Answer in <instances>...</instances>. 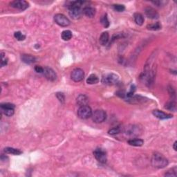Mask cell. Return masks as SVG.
Here are the masks:
<instances>
[{
    "mask_svg": "<svg viewBox=\"0 0 177 177\" xmlns=\"http://www.w3.org/2000/svg\"><path fill=\"white\" fill-rule=\"evenodd\" d=\"M152 165L156 168H164L168 165V160L161 154L155 152L152 157Z\"/></svg>",
    "mask_w": 177,
    "mask_h": 177,
    "instance_id": "cell-1",
    "label": "cell"
},
{
    "mask_svg": "<svg viewBox=\"0 0 177 177\" xmlns=\"http://www.w3.org/2000/svg\"><path fill=\"white\" fill-rule=\"evenodd\" d=\"M92 110L88 105L81 106L78 110V116L81 119H87L92 116Z\"/></svg>",
    "mask_w": 177,
    "mask_h": 177,
    "instance_id": "cell-2",
    "label": "cell"
},
{
    "mask_svg": "<svg viewBox=\"0 0 177 177\" xmlns=\"http://www.w3.org/2000/svg\"><path fill=\"white\" fill-rule=\"evenodd\" d=\"M92 120L96 123H100V122H104L106 118V114L105 111L102 110V109H98L96 110L92 114Z\"/></svg>",
    "mask_w": 177,
    "mask_h": 177,
    "instance_id": "cell-3",
    "label": "cell"
},
{
    "mask_svg": "<svg viewBox=\"0 0 177 177\" xmlns=\"http://www.w3.org/2000/svg\"><path fill=\"white\" fill-rule=\"evenodd\" d=\"M119 77L114 73H109L102 77V83L104 85H114L118 82Z\"/></svg>",
    "mask_w": 177,
    "mask_h": 177,
    "instance_id": "cell-4",
    "label": "cell"
},
{
    "mask_svg": "<svg viewBox=\"0 0 177 177\" xmlns=\"http://www.w3.org/2000/svg\"><path fill=\"white\" fill-rule=\"evenodd\" d=\"M54 20L59 26L62 27H67L70 25L69 19L66 16L62 14H56L54 17Z\"/></svg>",
    "mask_w": 177,
    "mask_h": 177,
    "instance_id": "cell-5",
    "label": "cell"
},
{
    "mask_svg": "<svg viewBox=\"0 0 177 177\" xmlns=\"http://www.w3.org/2000/svg\"><path fill=\"white\" fill-rule=\"evenodd\" d=\"M93 155L96 159L101 163H105L106 162V153L102 148H97L93 152Z\"/></svg>",
    "mask_w": 177,
    "mask_h": 177,
    "instance_id": "cell-6",
    "label": "cell"
},
{
    "mask_svg": "<svg viewBox=\"0 0 177 177\" xmlns=\"http://www.w3.org/2000/svg\"><path fill=\"white\" fill-rule=\"evenodd\" d=\"M85 77L84 71L81 69H75L72 71L71 74V79L75 82H80L83 80Z\"/></svg>",
    "mask_w": 177,
    "mask_h": 177,
    "instance_id": "cell-7",
    "label": "cell"
},
{
    "mask_svg": "<svg viewBox=\"0 0 177 177\" xmlns=\"http://www.w3.org/2000/svg\"><path fill=\"white\" fill-rule=\"evenodd\" d=\"M124 132L127 135L131 136H138L141 134V130L140 128L138 126L136 125H129L128 127H125Z\"/></svg>",
    "mask_w": 177,
    "mask_h": 177,
    "instance_id": "cell-8",
    "label": "cell"
},
{
    "mask_svg": "<svg viewBox=\"0 0 177 177\" xmlns=\"http://www.w3.org/2000/svg\"><path fill=\"white\" fill-rule=\"evenodd\" d=\"M10 5L11 7L14 8V9L22 10V11L26 10L29 7V3L27 1H24V0H15V1L11 2Z\"/></svg>",
    "mask_w": 177,
    "mask_h": 177,
    "instance_id": "cell-9",
    "label": "cell"
},
{
    "mask_svg": "<svg viewBox=\"0 0 177 177\" xmlns=\"http://www.w3.org/2000/svg\"><path fill=\"white\" fill-rule=\"evenodd\" d=\"M43 74L45 76V78L49 81H55L57 79L56 73L49 67H45L44 69Z\"/></svg>",
    "mask_w": 177,
    "mask_h": 177,
    "instance_id": "cell-10",
    "label": "cell"
},
{
    "mask_svg": "<svg viewBox=\"0 0 177 177\" xmlns=\"http://www.w3.org/2000/svg\"><path fill=\"white\" fill-rule=\"evenodd\" d=\"M145 13L147 17L152 19H158L159 17L158 12L152 7H147L145 9Z\"/></svg>",
    "mask_w": 177,
    "mask_h": 177,
    "instance_id": "cell-11",
    "label": "cell"
},
{
    "mask_svg": "<svg viewBox=\"0 0 177 177\" xmlns=\"http://www.w3.org/2000/svg\"><path fill=\"white\" fill-rule=\"evenodd\" d=\"M152 114H153V115L156 118H157L160 119V120L169 119V118H172V115H171V114H166V113L163 112V111H162L158 110V109H156V110H154L153 111H152Z\"/></svg>",
    "mask_w": 177,
    "mask_h": 177,
    "instance_id": "cell-12",
    "label": "cell"
},
{
    "mask_svg": "<svg viewBox=\"0 0 177 177\" xmlns=\"http://www.w3.org/2000/svg\"><path fill=\"white\" fill-rule=\"evenodd\" d=\"M83 13H84L85 15H86L87 17L92 18L96 15V9L93 7L87 6L83 9Z\"/></svg>",
    "mask_w": 177,
    "mask_h": 177,
    "instance_id": "cell-13",
    "label": "cell"
},
{
    "mask_svg": "<svg viewBox=\"0 0 177 177\" xmlns=\"http://www.w3.org/2000/svg\"><path fill=\"white\" fill-rule=\"evenodd\" d=\"M22 62L24 63L28 64V65H31V64L34 63L36 61V58L34 56L31 55H28V54H24L21 57Z\"/></svg>",
    "mask_w": 177,
    "mask_h": 177,
    "instance_id": "cell-14",
    "label": "cell"
},
{
    "mask_svg": "<svg viewBox=\"0 0 177 177\" xmlns=\"http://www.w3.org/2000/svg\"><path fill=\"white\" fill-rule=\"evenodd\" d=\"M88 102V98L84 94H80L77 98V104L80 106L87 105Z\"/></svg>",
    "mask_w": 177,
    "mask_h": 177,
    "instance_id": "cell-15",
    "label": "cell"
},
{
    "mask_svg": "<svg viewBox=\"0 0 177 177\" xmlns=\"http://www.w3.org/2000/svg\"><path fill=\"white\" fill-rule=\"evenodd\" d=\"M109 39V35L108 33V32H103L100 36L99 38V42L100 44L102 46H105L107 44L108 41Z\"/></svg>",
    "mask_w": 177,
    "mask_h": 177,
    "instance_id": "cell-16",
    "label": "cell"
},
{
    "mask_svg": "<svg viewBox=\"0 0 177 177\" xmlns=\"http://www.w3.org/2000/svg\"><path fill=\"white\" fill-rule=\"evenodd\" d=\"M128 144L132 146L135 147H140L144 144L143 140L139 138H135V139H131V140H128Z\"/></svg>",
    "mask_w": 177,
    "mask_h": 177,
    "instance_id": "cell-17",
    "label": "cell"
},
{
    "mask_svg": "<svg viewBox=\"0 0 177 177\" xmlns=\"http://www.w3.org/2000/svg\"><path fill=\"white\" fill-rule=\"evenodd\" d=\"M4 152L6 154L13 155H19L22 153V151L18 150V149L13 148V147H6L4 149Z\"/></svg>",
    "mask_w": 177,
    "mask_h": 177,
    "instance_id": "cell-18",
    "label": "cell"
},
{
    "mask_svg": "<svg viewBox=\"0 0 177 177\" xmlns=\"http://www.w3.org/2000/svg\"><path fill=\"white\" fill-rule=\"evenodd\" d=\"M98 82H99V79H98L97 75L95 74L90 75L87 79V83L88 85L97 84Z\"/></svg>",
    "mask_w": 177,
    "mask_h": 177,
    "instance_id": "cell-19",
    "label": "cell"
},
{
    "mask_svg": "<svg viewBox=\"0 0 177 177\" xmlns=\"http://www.w3.org/2000/svg\"><path fill=\"white\" fill-rule=\"evenodd\" d=\"M134 21H135V22L136 23V24H138V26H141L143 24L144 18H143V16H142L140 13H135L134 15Z\"/></svg>",
    "mask_w": 177,
    "mask_h": 177,
    "instance_id": "cell-20",
    "label": "cell"
},
{
    "mask_svg": "<svg viewBox=\"0 0 177 177\" xmlns=\"http://www.w3.org/2000/svg\"><path fill=\"white\" fill-rule=\"evenodd\" d=\"M72 32L69 30H65L62 33L61 37L62 39L65 41H69L72 38Z\"/></svg>",
    "mask_w": 177,
    "mask_h": 177,
    "instance_id": "cell-21",
    "label": "cell"
},
{
    "mask_svg": "<svg viewBox=\"0 0 177 177\" xmlns=\"http://www.w3.org/2000/svg\"><path fill=\"white\" fill-rule=\"evenodd\" d=\"M147 29L151 31H158L161 29V25L159 22H156L154 24H151L147 26Z\"/></svg>",
    "mask_w": 177,
    "mask_h": 177,
    "instance_id": "cell-22",
    "label": "cell"
},
{
    "mask_svg": "<svg viewBox=\"0 0 177 177\" xmlns=\"http://www.w3.org/2000/svg\"><path fill=\"white\" fill-rule=\"evenodd\" d=\"M100 22L104 28H108L109 27V24H109V19H108L107 15L106 14L104 15H103L102 17H101Z\"/></svg>",
    "mask_w": 177,
    "mask_h": 177,
    "instance_id": "cell-23",
    "label": "cell"
},
{
    "mask_svg": "<svg viewBox=\"0 0 177 177\" xmlns=\"http://www.w3.org/2000/svg\"><path fill=\"white\" fill-rule=\"evenodd\" d=\"M165 108L170 111H176V102L174 101H170L165 104Z\"/></svg>",
    "mask_w": 177,
    "mask_h": 177,
    "instance_id": "cell-24",
    "label": "cell"
},
{
    "mask_svg": "<svg viewBox=\"0 0 177 177\" xmlns=\"http://www.w3.org/2000/svg\"><path fill=\"white\" fill-rule=\"evenodd\" d=\"M1 112H2L5 116L11 117V116H13L14 109H1Z\"/></svg>",
    "mask_w": 177,
    "mask_h": 177,
    "instance_id": "cell-25",
    "label": "cell"
},
{
    "mask_svg": "<svg viewBox=\"0 0 177 177\" xmlns=\"http://www.w3.org/2000/svg\"><path fill=\"white\" fill-rule=\"evenodd\" d=\"M113 9L117 12H122L125 9V7H124V5L122 4H114L113 5Z\"/></svg>",
    "mask_w": 177,
    "mask_h": 177,
    "instance_id": "cell-26",
    "label": "cell"
},
{
    "mask_svg": "<svg viewBox=\"0 0 177 177\" xmlns=\"http://www.w3.org/2000/svg\"><path fill=\"white\" fill-rule=\"evenodd\" d=\"M14 36H15V38L19 41H22L26 38V36L24 35H23L20 31H17V32L15 33Z\"/></svg>",
    "mask_w": 177,
    "mask_h": 177,
    "instance_id": "cell-27",
    "label": "cell"
},
{
    "mask_svg": "<svg viewBox=\"0 0 177 177\" xmlns=\"http://www.w3.org/2000/svg\"><path fill=\"white\" fill-rule=\"evenodd\" d=\"M165 176H176V168H172L171 170H168L167 173L165 174Z\"/></svg>",
    "mask_w": 177,
    "mask_h": 177,
    "instance_id": "cell-28",
    "label": "cell"
},
{
    "mask_svg": "<svg viewBox=\"0 0 177 177\" xmlns=\"http://www.w3.org/2000/svg\"><path fill=\"white\" fill-rule=\"evenodd\" d=\"M120 132H121L120 127H114V128L111 129L108 133H109V134H111V135H115V134H119Z\"/></svg>",
    "mask_w": 177,
    "mask_h": 177,
    "instance_id": "cell-29",
    "label": "cell"
},
{
    "mask_svg": "<svg viewBox=\"0 0 177 177\" xmlns=\"http://www.w3.org/2000/svg\"><path fill=\"white\" fill-rule=\"evenodd\" d=\"M1 109H15V105L11 103H2L1 104Z\"/></svg>",
    "mask_w": 177,
    "mask_h": 177,
    "instance_id": "cell-30",
    "label": "cell"
},
{
    "mask_svg": "<svg viewBox=\"0 0 177 177\" xmlns=\"http://www.w3.org/2000/svg\"><path fill=\"white\" fill-rule=\"evenodd\" d=\"M56 97L59 100V101H60V102H62V103L65 102V95H64L63 93H60V92L57 93H56Z\"/></svg>",
    "mask_w": 177,
    "mask_h": 177,
    "instance_id": "cell-31",
    "label": "cell"
},
{
    "mask_svg": "<svg viewBox=\"0 0 177 177\" xmlns=\"http://www.w3.org/2000/svg\"><path fill=\"white\" fill-rule=\"evenodd\" d=\"M35 70L37 73H43V72H44V69L40 66H36L35 67Z\"/></svg>",
    "mask_w": 177,
    "mask_h": 177,
    "instance_id": "cell-32",
    "label": "cell"
},
{
    "mask_svg": "<svg viewBox=\"0 0 177 177\" xmlns=\"http://www.w3.org/2000/svg\"><path fill=\"white\" fill-rule=\"evenodd\" d=\"M7 59H4V58H1V67H4V66H6V65H7V62H8V61H7Z\"/></svg>",
    "mask_w": 177,
    "mask_h": 177,
    "instance_id": "cell-33",
    "label": "cell"
},
{
    "mask_svg": "<svg viewBox=\"0 0 177 177\" xmlns=\"http://www.w3.org/2000/svg\"><path fill=\"white\" fill-rule=\"evenodd\" d=\"M152 3H153L154 4L156 5L157 6H161V4L164 2L163 1H152Z\"/></svg>",
    "mask_w": 177,
    "mask_h": 177,
    "instance_id": "cell-34",
    "label": "cell"
},
{
    "mask_svg": "<svg viewBox=\"0 0 177 177\" xmlns=\"http://www.w3.org/2000/svg\"><path fill=\"white\" fill-rule=\"evenodd\" d=\"M176 143H177V142L175 141L174 143V145H173V148H174V150L175 151L177 150H176Z\"/></svg>",
    "mask_w": 177,
    "mask_h": 177,
    "instance_id": "cell-35",
    "label": "cell"
}]
</instances>
